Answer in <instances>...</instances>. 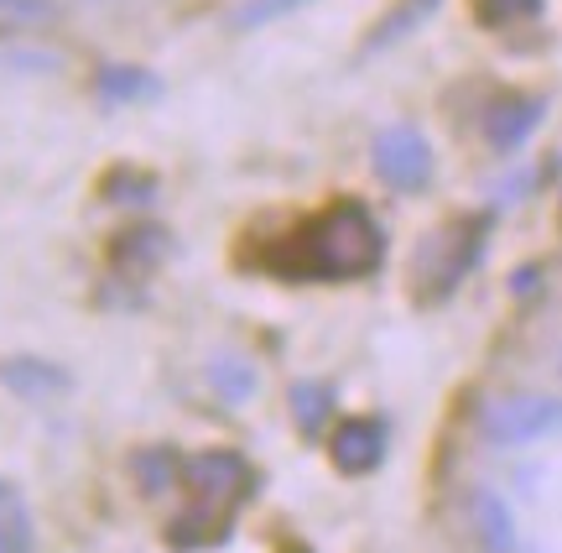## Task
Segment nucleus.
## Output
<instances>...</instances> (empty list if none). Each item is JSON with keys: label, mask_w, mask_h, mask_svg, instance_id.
Returning <instances> with one entry per match:
<instances>
[{"label": "nucleus", "mask_w": 562, "mask_h": 553, "mask_svg": "<svg viewBox=\"0 0 562 553\" xmlns=\"http://www.w3.org/2000/svg\"><path fill=\"white\" fill-rule=\"evenodd\" d=\"M385 256V235L375 225V214L355 199L328 204L313 214L307 225H297L281 246L266 251V267L281 277H307V283H349L375 272Z\"/></svg>", "instance_id": "f257e3e1"}, {"label": "nucleus", "mask_w": 562, "mask_h": 553, "mask_svg": "<svg viewBox=\"0 0 562 553\" xmlns=\"http://www.w3.org/2000/svg\"><path fill=\"white\" fill-rule=\"evenodd\" d=\"M182 491L193 496V507L182 517H172L167 543L182 553L209 549L229 538V517L245 496L256 491V475L235 450H203L193 460H182Z\"/></svg>", "instance_id": "f03ea898"}, {"label": "nucleus", "mask_w": 562, "mask_h": 553, "mask_svg": "<svg viewBox=\"0 0 562 553\" xmlns=\"http://www.w3.org/2000/svg\"><path fill=\"white\" fill-rule=\"evenodd\" d=\"M480 251H484V220H474V214L448 220L442 230H432L417 246V256H412V277H417L422 303L448 298V292L469 277V267L480 262Z\"/></svg>", "instance_id": "7ed1b4c3"}, {"label": "nucleus", "mask_w": 562, "mask_h": 553, "mask_svg": "<svg viewBox=\"0 0 562 553\" xmlns=\"http://www.w3.org/2000/svg\"><path fill=\"white\" fill-rule=\"evenodd\" d=\"M552 429H562V402L552 397H505L484 412V439L495 450H521V444H537Z\"/></svg>", "instance_id": "20e7f679"}, {"label": "nucleus", "mask_w": 562, "mask_h": 553, "mask_svg": "<svg viewBox=\"0 0 562 553\" xmlns=\"http://www.w3.org/2000/svg\"><path fill=\"white\" fill-rule=\"evenodd\" d=\"M370 163H375V173L391 188L412 193V188H422L432 178V146H427V136L417 125H385L375 136V146H370Z\"/></svg>", "instance_id": "39448f33"}, {"label": "nucleus", "mask_w": 562, "mask_h": 553, "mask_svg": "<svg viewBox=\"0 0 562 553\" xmlns=\"http://www.w3.org/2000/svg\"><path fill=\"white\" fill-rule=\"evenodd\" d=\"M542 115H547L542 95H505V100H495L484 110V142L495 152H516L542 125Z\"/></svg>", "instance_id": "423d86ee"}, {"label": "nucleus", "mask_w": 562, "mask_h": 553, "mask_svg": "<svg viewBox=\"0 0 562 553\" xmlns=\"http://www.w3.org/2000/svg\"><path fill=\"white\" fill-rule=\"evenodd\" d=\"M328 454L344 475H370L385 460V423L381 418H349L334 429L328 439Z\"/></svg>", "instance_id": "0eeeda50"}, {"label": "nucleus", "mask_w": 562, "mask_h": 553, "mask_svg": "<svg viewBox=\"0 0 562 553\" xmlns=\"http://www.w3.org/2000/svg\"><path fill=\"white\" fill-rule=\"evenodd\" d=\"M167 230L161 225H136V230H121L115 235V246H110V267L121 272V277H151V272L167 262Z\"/></svg>", "instance_id": "6e6552de"}, {"label": "nucleus", "mask_w": 562, "mask_h": 553, "mask_svg": "<svg viewBox=\"0 0 562 553\" xmlns=\"http://www.w3.org/2000/svg\"><path fill=\"white\" fill-rule=\"evenodd\" d=\"M0 381L16 391V397H26V402H47V397L68 391V370L47 366V361H32V355H21V361H5V366H0Z\"/></svg>", "instance_id": "1a4fd4ad"}, {"label": "nucleus", "mask_w": 562, "mask_h": 553, "mask_svg": "<svg viewBox=\"0 0 562 553\" xmlns=\"http://www.w3.org/2000/svg\"><path fill=\"white\" fill-rule=\"evenodd\" d=\"M37 549V528H32V507L26 496L0 480V553H32Z\"/></svg>", "instance_id": "9d476101"}, {"label": "nucleus", "mask_w": 562, "mask_h": 553, "mask_svg": "<svg viewBox=\"0 0 562 553\" xmlns=\"http://www.w3.org/2000/svg\"><path fill=\"white\" fill-rule=\"evenodd\" d=\"M100 95H104V104H140V100H157L161 79L146 74V68H131V63H104Z\"/></svg>", "instance_id": "9b49d317"}, {"label": "nucleus", "mask_w": 562, "mask_h": 553, "mask_svg": "<svg viewBox=\"0 0 562 553\" xmlns=\"http://www.w3.org/2000/svg\"><path fill=\"white\" fill-rule=\"evenodd\" d=\"M438 11V0H396L391 11L381 16V26L370 32V42H364V53H381V47H391V42H402L406 32H417L422 21Z\"/></svg>", "instance_id": "f8f14e48"}, {"label": "nucleus", "mask_w": 562, "mask_h": 553, "mask_svg": "<svg viewBox=\"0 0 562 553\" xmlns=\"http://www.w3.org/2000/svg\"><path fill=\"white\" fill-rule=\"evenodd\" d=\"M328 412H334V391L323 387V381H297L292 387V423L302 433H318L328 423Z\"/></svg>", "instance_id": "ddd939ff"}, {"label": "nucleus", "mask_w": 562, "mask_h": 553, "mask_svg": "<svg viewBox=\"0 0 562 553\" xmlns=\"http://www.w3.org/2000/svg\"><path fill=\"white\" fill-rule=\"evenodd\" d=\"M131 471L140 475V491L146 496H161L172 480H182V465L172 450H140L136 460H131Z\"/></svg>", "instance_id": "4468645a"}, {"label": "nucleus", "mask_w": 562, "mask_h": 553, "mask_svg": "<svg viewBox=\"0 0 562 553\" xmlns=\"http://www.w3.org/2000/svg\"><path fill=\"white\" fill-rule=\"evenodd\" d=\"M542 16V0H474V21L501 32V26H516V21Z\"/></svg>", "instance_id": "2eb2a0df"}, {"label": "nucleus", "mask_w": 562, "mask_h": 553, "mask_svg": "<svg viewBox=\"0 0 562 553\" xmlns=\"http://www.w3.org/2000/svg\"><path fill=\"white\" fill-rule=\"evenodd\" d=\"M58 16V0H0V32H32Z\"/></svg>", "instance_id": "dca6fc26"}, {"label": "nucleus", "mask_w": 562, "mask_h": 553, "mask_svg": "<svg viewBox=\"0 0 562 553\" xmlns=\"http://www.w3.org/2000/svg\"><path fill=\"white\" fill-rule=\"evenodd\" d=\"M474 517H480V533L490 549H510V512H505L490 491L474 496Z\"/></svg>", "instance_id": "f3484780"}, {"label": "nucleus", "mask_w": 562, "mask_h": 553, "mask_svg": "<svg viewBox=\"0 0 562 553\" xmlns=\"http://www.w3.org/2000/svg\"><path fill=\"white\" fill-rule=\"evenodd\" d=\"M307 0H245L240 11H235V26H266V21L286 16V11H297Z\"/></svg>", "instance_id": "a211bd4d"}, {"label": "nucleus", "mask_w": 562, "mask_h": 553, "mask_svg": "<svg viewBox=\"0 0 562 553\" xmlns=\"http://www.w3.org/2000/svg\"><path fill=\"white\" fill-rule=\"evenodd\" d=\"M209 376H214V387H224V391H229V397H235V402H240L245 391H250V370H245V366H229V361H214V370H209Z\"/></svg>", "instance_id": "6ab92c4d"}, {"label": "nucleus", "mask_w": 562, "mask_h": 553, "mask_svg": "<svg viewBox=\"0 0 562 553\" xmlns=\"http://www.w3.org/2000/svg\"><path fill=\"white\" fill-rule=\"evenodd\" d=\"M286 553H307V549H286Z\"/></svg>", "instance_id": "aec40b11"}]
</instances>
